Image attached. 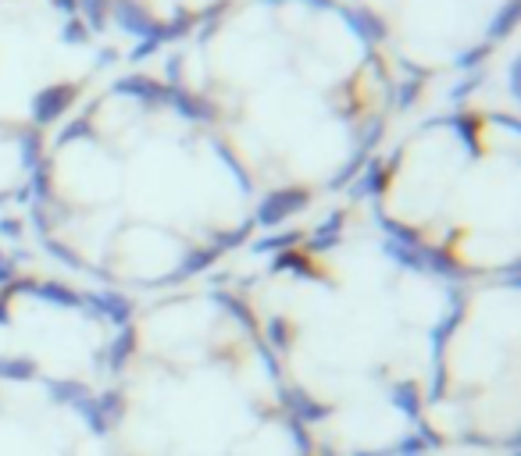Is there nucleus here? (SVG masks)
I'll list each match as a JSON object with an SVG mask.
<instances>
[{"label": "nucleus", "mask_w": 521, "mask_h": 456, "mask_svg": "<svg viewBox=\"0 0 521 456\" xmlns=\"http://www.w3.org/2000/svg\"><path fill=\"white\" fill-rule=\"evenodd\" d=\"M279 400H282V407H286V414H290V424H318V421H325V407L322 403H314L307 392H301V389H282L279 392Z\"/></svg>", "instance_id": "nucleus-2"}, {"label": "nucleus", "mask_w": 521, "mask_h": 456, "mask_svg": "<svg viewBox=\"0 0 521 456\" xmlns=\"http://www.w3.org/2000/svg\"><path fill=\"white\" fill-rule=\"evenodd\" d=\"M0 378L7 381H33L40 378V364L29 357H0Z\"/></svg>", "instance_id": "nucleus-5"}, {"label": "nucleus", "mask_w": 521, "mask_h": 456, "mask_svg": "<svg viewBox=\"0 0 521 456\" xmlns=\"http://www.w3.org/2000/svg\"><path fill=\"white\" fill-rule=\"evenodd\" d=\"M307 204V193L301 189H282V193H268V200L260 204L258 210V221L260 225H268V228H275V225H282L286 218H293L297 210Z\"/></svg>", "instance_id": "nucleus-1"}, {"label": "nucleus", "mask_w": 521, "mask_h": 456, "mask_svg": "<svg viewBox=\"0 0 521 456\" xmlns=\"http://www.w3.org/2000/svg\"><path fill=\"white\" fill-rule=\"evenodd\" d=\"M132 346H136V335H132L129 329H122V332L107 342V350H104V364H107V371L111 374L126 371V364H129V357H132Z\"/></svg>", "instance_id": "nucleus-3"}, {"label": "nucleus", "mask_w": 521, "mask_h": 456, "mask_svg": "<svg viewBox=\"0 0 521 456\" xmlns=\"http://www.w3.org/2000/svg\"><path fill=\"white\" fill-rule=\"evenodd\" d=\"M393 456H425L429 453V446L418 439V431H411V435H404V439H396V446H390Z\"/></svg>", "instance_id": "nucleus-6"}, {"label": "nucleus", "mask_w": 521, "mask_h": 456, "mask_svg": "<svg viewBox=\"0 0 521 456\" xmlns=\"http://www.w3.org/2000/svg\"><path fill=\"white\" fill-rule=\"evenodd\" d=\"M390 403L407 417V421H422V407H425V403H422V396H418L414 385H396L390 392Z\"/></svg>", "instance_id": "nucleus-4"}]
</instances>
